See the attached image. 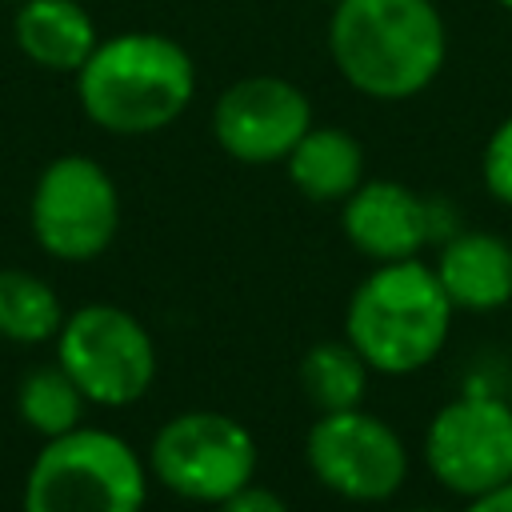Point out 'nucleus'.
Segmentation results:
<instances>
[{"instance_id":"obj_10","label":"nucleus","mask_w":512,"mask_h":512,"mask_svg":"<svg viewBox=\"0 0 512 512\" xmlns=\"http://www.w3.org/2000/svg\"><path fill=\"white\" fill-rule=\"evenodd\" d=\"M312 128L308 96L284 76H240L212 104V136L240 164H276Z\"/></svg>"},{"instance_id":"obj_1","label":"nucleus","mask_w":512,"mask_h":512,"mask_svg":"<svg viewBox=\"0 0 512 512\" xmlns=\"http://www.w3.org/2000/svg\"><path fill=\"white\" fill-rule=\"evenodd\" d=\"M328 56L360 96L408 100L440 76L448 24L436 0H340L328 16Z\"/></svg>"},{"instance_id":"obj_17","label":"nucleus","mask_w":512,"mask_h":512,"mask_svg":"<svg viewBox=\"0 0 512 512\" xmlns=\"http://www.w3.org/2000/svg\"><path fill=\"white\" fill-rule=\"evenodd\" d=\"M16 408L24 416V424L32 432H40L44 440L64 436L72 428H80V412H84V392L76 388V380L52 364V368H32L16 392Z\"/></svg>"},{"instance_id":"obj_14","label":"nucleus","mask_w":512,"mask_h":512,"mask_svg":"<svg viewBox=\"0 0 512 512\" xmlns=\"http://www.w3.org/2000/svg\"><path fill=\"white\" fill-rule=\"evenodd\" d=\"M288 164V180L308 196V200H320V204H332V200H348L360 184H364V148L352 132L344 128H332V124H312L296 148L284 156Z\"/></svg>"},{"instance_id":"obj_12","label":"nucleus","mask_w":512,"mask_h":512,"mask_svg":"<svg viewBox=\"0 0 512 512\" xmlns=\"http://www.w3.org/2000/svg\"><path fill=\"white\" fill-rule=\"evenodd\" d=\"M436 280L452 308L492 312L512 300V244L492 232H460L436 256Z\"/></svg>"},{"instance_id":"obj_15","label":"nucleus","mask_w":512,"mask_h":512,"mask_svg":"<svg viewBox=\"0 0 512 512\" xmlns=\"http://www.w3.org/2000/svg\"><path fill=\"white\" fill-rule=\"evenodd\" d=\"M300 384H304V396L320 412L360 408L364 388H368V360L348 340L316 344L300 360Z\"/></svg>"},{"instance_id":"obj_13","label":"nucleus","mask_w":512,"mask_h":512,"mask_svg":"<svg viewBox=\"0 0 512 512\" xmlns=\"http://www.w3.org/2000/svg\"><path fill=\"white\" fill-rule=\"evenodd\" d=\"M16 48L48 72H80L100 44L96 24L80 0H24L12 20Z\"/></svg>"},{"instance_id":"obj_24","label":"nucleus","mask_w":512,"mask_h":512,"mask_svg":"<svg viewBox=\"0 0 512 512\" xmlns=\"http://www.w3.org/2000/svg\"><path fill=\"white\" fill-rule=\"evenodd\" d=\"M12 4H24V0H12Z\"/></svg>"},{"instance_id":"obj_11","label":"nucleus","mask_w":512,"mask_h":512,"mask_svg":"<svg viewBox=\"0 0 512 512\" xmlns=\"http://www.w3.org/2000/svg\"><path fill=\"white\" fill-rule=\"evenodd\" d=\"M344 236L376 264L408 260L432 236V208L400 180H364L344 200Z\"/></svg>"},{"instance_id":"obj_4","label":"nucleus","mask_w":512,"mask_h":512,"mask_svg":"<svg viewBox=\"0 0 512 512\" xmlns=\"http://www.w3.org/2000/svg\"><path fill=\"white\" fill-rule=\"evenodd\" d=\"M144 496L140 456L104 428L52 436L24 480V512H140Z\"/></svg>"},{"instance_id":"obj_7","label":"nucleus","mask_w":512,"mask_h":512,"mask_svg":"<svg viewBox=\"0 0 512 512\" xmlns=\"http://www.w3.org/2000/svg\"><path fill=\"white\" fill-rule=\"evenodd\" d=\"M32 236L56 260H96L120 224L112 176L92 156H56L32 188Z\"/></svg>"},{"instance_id":"obj_18","label":"nucleus","mask_w":512,"mask_h":512,"mask_svg":"<svg viewBox=\"0 0 512 512\" xmlns=\"http://www.w3.org/2000/svg\"><path fill=\"white\" fill-rule=\"evenodd\" d=\"M480 172H484V184L488 192L512 208V116L500 120L484 144V160H480Z\"/></svg>"},{"instance_id":"obj_6","label":"nucleus","mask_w":512,"mask_h":512,"mask_svg":"<svg viewBox=\"0 0 512 512\" xmlns=\"http://www.w3.org/2000/svg\"><path fill=\"white\" fill-rule=\"evenodd\" d=\"M148 464L168 492L200 504H220L252 480L256 440L236 416L180 412L156 432Z\"/></svg>"},{"instance_id":"obj_5","label":"nucleus","mask_w":512,"mask_h":512,"mask_svg":"<svg viewBox=\"0 0 512 512\" xmlns=\"http://www.w3.org/2000/svg\"><path fill=\"white\" fill-rule=\"evenodd\" d=\"M56 364L76 380L84 400L124 408L156 376V348L144 324L116 304H84L56 332Z\"/></svg>"},{"instance_id":"obj_3","label":"nucleus","mask_w":512,"mask_h":512,"mask_svg":"<svg viewBox=\"0 0 512 512\" xmlns=\"http://www.w3.org/2000/svg\"><path fill=\"white\" fill-rule=\"evenodd\" d=\"M348 344L368 368L404 376L436 360L452 328V300L416 256L380 264L348 300Z\"/></svg>"},{"instance_id":"obj_9","label":"nucleus","mask_w":512,"mask_h":512,"mask_svg":"<svg viewBox=\"0 0 512 512\" xmlns=\"http://www.w3.org/2000/svg\"><path fill=\"white\" fill-rule=\"evenodd\" d=\"M304 456L324 488L364 504L388 500L408 476V452L400 436L360 408L324 412L308 428Z\"/></svg>"},{"instance_id":"obj_20","label":"nucleus","mask_w":512,"mask_h":512,"mask_svg":"<svg viewBox=\"0 0 512 512\" xmlns=\"http://www.w3.org/2000/svg\"><path fill=\"white\" fill-rule=\"evenodd\" d=\"M464 512H512V480L484 492V496H472V504Z\"/></svg>"},{"instance_id":"obj_19","label":"nucleus","mask_w":512,"mask_h":512,"mask_svg":"<svg viewBox=\"0 0 512 512\" xmlns=\"http://www.w3.org/2000/svg\"><path fill=\"white\" fill-rule=\"evenodd\" d=\"M220 512H288V504L272 492V488H260V484H244L236 488L228 500H220Z\"/></svg>"},{"instance_id":"obj_8","label":"nucleus","mask_w":512,"mask_h":512,"mask_svg":"<svg viewBox=\"0 0 512 512\" xmlns=\"http://www.w3.org/2000/svg\"><path fill=\"white\" fill-rule=\"evenodd\" d=\"M428 472L460 496H484L512 480V404L500 396H460L444 404L424 436Z\"/></svg>"},{"instance_id":"obj_21","label":"nucleus","mask_w":512,"mask_h":512,"mask_svg":"<svg viewBox=\"0 0 512 512\" xmlns=\"http://www.w3.org/2000/svg\"><path fill=\"white\" fill-rule=\"evenodd\" d=\"M496 4H500V8H504V12H512V0H496Z\"/></svg>"},{"instance_id":"obj_23","label":"nucleus","mask_w":512,"mask_h":512,"mask_svg":"<svg viewBox=\"0 0 512 512\" xmlns=\"http://www.w3.org/2000/svg\"><path fill=\"white\" fill-rule=\"evenodd\" d=\"M324 4H340V0H324Z\"/></svg>"},{"instance_id":"obj_22","label":"nucleus","mask_w":512,"mask_h":512,"mask_svg":"<svg viewBox=\"0 0 512 512\" xmlns=\"http://www.w3.org/2000/svg\"><path fill=\"white\" fill-rule=\"evenodd\" d=\"M420 512H436V508H420Z\"/></svg>"},{"instance_id":"obj_2","label":"nucleus","mask_w":512,"mask_h":512,"mask_svg":"<svg viewBox=\"0 0 512 512\" xmlns=\"http://www.w3.org/2000/svg\"><path fill=\"white\" fill-rule=\"evenodd\" d=\"M76 96L96 128L148 136L184 116L196 96V64L164 32H120L100 40L80 64Z\"/></svg>"},{"instance_id":"obj_16","label":"nucleus","mask_w":512,"mask_h":512,"mask_svg":"<svg viewBox=\"0 0 512 512\" xmlns=\"http://www.w3.org/2000/svg\"><path fill=\"white\" fill-rule=\"evenodd\" d=\"M64 324V308L56 292L20 268H0V336L16 344H40L56 336Z\"/></svg>"}]
</instances>
